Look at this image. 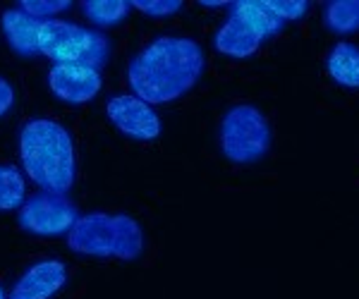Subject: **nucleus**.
Instances as JSON below:
<instances>
[{
  "instance_id": "obj_1",
  "label": "nucleus",
  "mask_w": 359,
  "mask_h": 299,
  "mask_svg": "<svg viewBox=\"0 0 359 299\" xmlns=\"http://www.w3.org/2000/svg\"><path fill=\"white\" fill-rule=\"evenodd\" d=\"M204 50L194 39L161 36L127 67V82L149 106L170 103L187 94L204 72Z\"/></svg>"
},
{
  "instance_id": "obj_2",
  "label": "nucleus",
  "mask_w": 359,
  "mask_h": 299,
  "mask_svg": "<svg viewBox=\"0 0 359 299\" xmlns=\"http://www.w3.org/2000/svg\"><path fill=\"white\" fill-rule=\"evenodd\" d=\"M20 156L27 177L46 194L65 197L74 185L72 137L53 120L36 118L20 132Z\"/></svg>"
},
{
  "instance_id": "obj_3",
  "label": "nucleus",
  "mask_w": 359,
  "mask_h": 299,
  "mask_svg": "<svg viewBox=\"0 0 359 299\" xmlns=\"http://www.w3.org/2000/svg\"><path fill=\"white\" fill-rule=\"evenodd\" d=\"M67 246L84 256L135 261L144 251V232L130 216L86 214L67 232Z\"/></svg>"
},
{
  "instance_id": "obj_4",
  "label": "nucleus",
  "mask_w": 359,
  "mask_h": 299,
  "mask_svg": "<svg viewBox=\"0 0 359 299\" xmlns=\"http://www.w3.org/2000/svg\"><path fill=\"white\" fill-rule=\"evenodd\" d=\"M108 39L94 29L77 27L72 22L48 20L41 27L39 36V53L60 62H72V65H89L98 70L108 60Z\"/></svg>"
},
{
  "instance_id": "obj_5",
  "label": "nucleus",
  "mask_w": 359,
  "mask_h": 299,
  "mask_svg": "<svg viewBox=\"0 0 359 299\" xmlns=\"http://www.w3.org/2000/svg\"><path fill=\"white\" fill-rule=\"evenodd\" d=\"M221 148L225 158L240 165L262 160L271 148V127L264 113L249 103L230 108L221 123Z\"/></svg>"
},
{
  "instance_id": "obj_6",
  "label": "nucleus",
  "mask_w": 359,
  "mask_h": 299,
  "mask_svg": "<svg viewBox=\"0 0 359 299\" xmlns=\"http://www.w3.org/2000/svg\"><path fill=\"white\" fill-rule=\"evenodd\" d=\"M20 225L39 237H57L77 223V209L72 201L55 194H36L20 209Z\"/></svg>"
},
{
  "instance_id": "obj_7",
  "label": "nucleus",
  "mask_w": 359,
  "mask_h": 299,
  "mask_svg": "<svg viewBox=\"0 0 359 299\" xmlns=\"http://www.w3.org/2000/svg\"><path fill=\"white\" fill-rule=\"evenodd\" d=\"M111 123L123 134L137 141H154L161 134V118L149 103L137 99L135 94L113 96L106 106Z\"/></svg>"
},
{
  "instance_id": "obj_8",
  "label": "nucleus",
  "mask_w": 359,
  "mask_h": 299,
  "mask_svg": "<svg viewBox=\"0 0 359 299\" xmlns=\"http://www.w3.org/2000/svg\"><path fill=\"white\" fill-rule=\"evenodd\" d=\"M48 86L60 101L69 103V106H82L101 91V74L89 65L60 62V65L50 67Z\"/></svg>"
},
{
  "instance_id": "obj_9",
  "label": "nucleus",
  "mask_w": 359,
  "mask_h": 299,
  "mask_svg": "<svg viewBox=\"0 0 359 299\" xmlns=\"http://www.w3.org/2000/svg\"><path fill=\"white\" fill-rule=\"evenodd\" d=\"M67 283L62 261H39L15 283L10 299H50Z\"/></svg>"
},
{
  "instance_id": "obj_10",
  "label": "nucleus",
  "mask_w": 359,
  "mask_h": 299,
  "mask_svg": "<svg viewBox=\"0 0 359 299\" xmlns=\"http://www.w3.org/2000/svg\"><path fill=\"white\" fill-rule=\"evenodd\" d=\"M264 36L247 25L242 17H237L235 13H230V17L225 20V25L216 32V50L230 57H249L259 50Z\"/></svg>"
},
{
  "instance_id": "obj_11",
  "label": "nucleus",
  "mask_w": 359,
  "mask_h": 299,
  "mask_svg": "<svg viewBox=\"0 0 359 299\" xmlns=\"http://www.w3.org/2000/svg\"><path fill=\"white\" fill-rule=\"evenodd\" d=\"M41 20H34L20 8L5 10L3 13V34L8 39L10 48L20 55H36L39 53V36H41Z\"/></svg>"
},
{
  "instance_id": "obj_12",
  "label": "nucleus",
  "mask_w": 359,
  "mask_h": 299,
  "mask_svg": "<svg viewBox=\"0 0 359 299\" xmlns=\"http://www.w3.org/2000/svg\"><path fill=\"white\" fill-rule=\"evenodd\" d=\"M333 82L347 89H359V48L355 43H335L326 60Z\"/></svg>"
},
{
  "instance_id": "obj_13",
  "label": "nucleus",
  "mask_w": 359,
  "mask_h": 299,
  "mask_svg": "<svg viewBox=\"0 0 359 299\" xmlns=\"http://www.w3.org/2000/svg\"><path fill=\"white\" fill-rule=\"evenodd\" d=\"M233 13L237 17H242L252 29H257L264 39L273 36V34H278L283 27H285V22L278 20V17L271 13L266 0H240V3H235Z\"/></svg>"
},
{
  "instance_id": "obj_14",
  "label": "nucleus",
  "mask_w": 359,
  "mask_h": 299,
  "mask_svg": "<svg viewBox=\"0 0 359 299\" xmlns=\"http://www.w3.org/2000/svg\"><path fill=\"white\" fill-rule=\"evenodd\" d=\"M132 5L127 0H86L82 3V13L96 27H115L123 22Z\"/></svg>"
},
{
  "instance_id": "obj_15",
  "label": "nucleus",
  "mask_w": 359,
  "mask_h": 299,
  "mask_svg": "<svg viewBox=\"0 0 359 299\" xmlns=\"http://www.w3.org/2000/svg\"><path fill=\"white\" fill-rule=\"evenodd\" d=\"M326 27L335 34H352L359 29V0H333L326 8Z\"/></svg>"
},
{
  "instance_id": "obj_16",
  "label": "nucleus",
  "mask_w": 359,
  "mask_h": 299,
  "mask_svg": "<svg viewBox=\"0 0 359 299\" xmlns=\"http://www.w3.org/2000/svg\"><path fill=\"white\" fill-rule=\"evenodd\" d=\"M25 177L13 165H0V211H15L25 204Z\"/></svg>"
},
{
  "instance_id": "obj_17",
  "label": "nucleus",
  "mask_w": 359,
  "mask_h": 299,
  "mask_svg": "<svg viewBox=\"0 0 359 299\" xmlns=\"http://www.w3.org/2000/svg\"><path fill=\"white\" fill-rule=\"evenodd\" d=\"M266 3H269L271 13L283 22L302 20L311 8V3H306V0H266Z\"/></svg>"
},
{
  "instance_id": "obj_18",
  "label": "nucleus",
  "mask_w": 359,
  "mask_h": 299,
  "mask_svg": "<svg viewBox=\"0 0 359 299\" xmlns=\"http://www.w3.org/2000/svg\"><path fill=\"white\" fill-rule=\"evenodd\" d=\"M69 5H72L69 0H22L20 10L27 13L29 17H34V20H41V17L62 13V10H67Z\"/></svg>"
},
{
  "instance_id": "obj_19",
  "label": "nucleus",
  "mask_w": 359,
  "mask_h": 299,
  "mask_svg": "<svg viewBox=\"0 0 359 299\" xmlns=\"http://www.w3.org/2000/svg\"><path fill=\"white\" fill-rule=\"evenodd\" d=\"M130 5H135L139 13L151 15V17L175 15V13H180V8H182L180 0H135V3H130Z\"/></svg>"
},
{
  "instance_id": "obj_20",
  "label": "nucleus",
  "mask_w": 359,
  "mask_h": 299,
  "mask_svg": "<svg viewBox=\"0 0 359 299\" xmlns=\"http://www.w3.org/2000/svg\"><path fill=\"white\" fill-rule=\"evenodd\" d=\"M15 103V89L8 84V79L0 77V115H5Z\"/></svg>"
},
{
  "instance_id": "obj_21",
  "label": "nucleus",
  "mask_w": 359,
  "mask_h": 299,
  "mask_svg": "<svg viewBox=\"0 0 359 299\" xmlns=\"http://www.w3.org/2000/svg\"><path fill=\"white\" fill-rule=\"evenodd\" d=\"M199 5H204V8H221V5H230V3H199Z\"/></svg>"
},
{
  "instance_id": "obj_22",
  "label": "nucleus",
  "mask_w": 359,
  "mask_h": 299,
  "mask_svg": "<svg viewBox=\"0 0 359 299\" xmlns=\"http://www.w3.org/2000/svg\"><path fill=\"white\" fill-rule=\"evenodd\" d=\"M0 299H5V295H3V290H0Z\"/></svg>"
}]
</instances>
